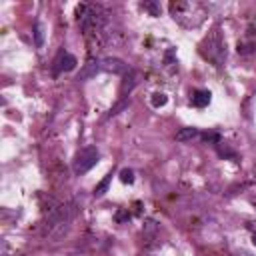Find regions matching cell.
Wrapping results in <instances>:
<instances>
[{
    "label": "cell",
    "instance_id": "277c9868",
    "mask_svg": "<svg viewBox=\"0 0 256 256\" xmlns=\"http://www.w3.org/2000/svg\"><path fill=\"white\" fill-rule=\"evenodd\" d=\"M98 160H100V152H98L96 146H84V148H80L78 154H76V158H74V164H72L74 174H78V176L86 174L88 170H92L98 164Z\"/></svg>",
    "mask_w": 256,
    "mask_h": 256
},
{
    "label": "cell",
    "instance_id": "ac0fdd59",
    "mask_svg": "<svg viewBox=\"0 0 256 256\" xmlns=\"http://www.w3.org/2000/svg\"><path fill=\"white\" fill-rule=\"evenodd\" d=\"M126 106H128V98H122V100L118 102V104H116V106H114V108L108 112V118H110V116H116V114H118L122 108H126Z\"/></svg>",
    "mask_w": 256,
    "mask_h": 256
},
{
    "label": "cell",
    "instance_id": "8992f818",
    "mask_svg": "<svg viewBox=\"0 0 256 256\" xmlns=\"http://www.w3.org/2000/svg\"><path fill=\"white\" fill-rule=\"evenodd\" d=\"M100 68L104 72H110V74H126L128 70V64L122 60V58H116V56H110V58H104L100 60Z\"/></svg>",
    "mask_w": 256,
    "mask_h": 256
},
{
    "label": "cell",
    "instance_id": "ffe728a7",
    "mask_svg": "<svg viewBox=\"0 0 256 256\" xmlns=\"http://www.w3.org/2000/svg\"><path fill=\"white\" fill-rule=\"evenodd\" d=\"M124 218H130V216H128L124 210H118V214H116V220L120 222V220H124Z\"/></svg>",
    "mask_w": 256,
    "mask_h": 256
},
{
    "label": "cell",
    "instance_id": "52a82bcc",
    "mask_svg": "<svg viewBox=\"0 0 256 256\" xmlns=\"http://www.w3.org/2000/svg\"><path fill=\"white\" fill-rule=\"evenodd\" d=\"M140 82V72L136 70H128V74L124 76V80H122V86H120V96L122 98H128V94L132 92V88Z\"/></svg>",
    "mask_w": 256,
    "mask_h": 256
},
{
    "label": "cell",
    "instance_id": "5b68a950",
    "mask_svg": "<svg viewBox=\"0 0 256 256\" xmlns=\"http://www.w3.org/2000/svg\"><path fill=\"white\" fill-rule=\"evenodd\" d=\"M76 64H78V62H76V56L70 54V52H66V50H62V52L56 56V60H54L52 72H54V76H60V74H64V72L74 70Z\"/></svg>",
    "mask_w": 256,
    "mask_h": 256
},
{
    "label": "cell",
    "instance_id": "d6986e66",
    "mask_svg": "<svg viewBox=\"0 0 256 256\" xmlns=\"http://www.w3.org/2000/svg\"><path fill=\"white\" fill-rule=\"evenodd\" d=\"M202 138L206 140V142H214V144H218V142H220V140H218V134H216V132H210V134L206 132V134H204Z\"/></svg>",
    "mask_w": 256,
    "mask_h": 256
},
{
    "label": "cell",
    "instance_id": "44dd1931",
    "mask_svg": "<svg viewBox=\"0 0 256 256\" xmlns=\"http://www.w3.org/2000/svg\"><path fill=\"white\" fill-rule=\"evenodd\" d=\"M252 242H254V244H256V232H254V234H252Z\"/></svg>",
    "mask_w": 256,
    "mask_h": 256
},
{
    "label": "cell",
    "instance_id": "e0dca14e",
    "mask_svg": "<svg viewBox=\"0 0 256 256\" xmlns=\"http://www.w3.org/2000/svg\"><path fill=\"white\" fill-rule=\"evenodd\" d=\"M216 146H218V154H220V156H228V158H236V154H234V152L230 150V148H228L226 144L222 146V142H218Z\"/></svg>",
    "mask_w": 256,
    "mask_h": 256
},
{
    "label": "cell",
    "instance_id": "9c48e42d",
    "mask_svg": "<svg viewBox=\"0 0 256 256\" xmlns=\"http://www.w3.org/2000/svg\"><path fill=\"white\" fill-rule=\"evenodd\" d=\"M190 102H192V106H196V108L208 106V104H210V92H208V90H196V92L192 94Z\"/></svg>",
    "mask_w": 256,
    "mask_h": 256
},
{
    "label": "cell",
    "instance_id": "7402d4cb",
    "mask_svg": "<svg viewBox=\"0 0 256 256\" xmlns=\"http://www.w3.org/2000/svg\"><path fill=\"white\" fill-rule=\"evenodd\" d=\"M254 176H256V166H254Z\"/></svg>",
    "mask_w": 256,
    "mask_h": 256
},
{
    "label": "cell",
    "instance_id": "5bb4252c",
    "mask_svg": "<svg viewBox=\"0 0 256 256\" xmlns=\"http://www.w3.org/2000/svg\"><path fill=\"white\" fill-rule=\"evenodd\" d=\"M120 180H122L124 184H132V182H134V170H130V168L120 170Z\"/></svg>",
    "mask_w": 256,
    "mask_h": 256
},
{
    "label": "cell",
    "instance_id": "2e32d148",
    "mask_svg": "<svg viewBox=\"0 0 256 256\" xmlns=\"http://www.w3.org/2000/svg\"><path fill=\"white\" fill-rule=\"evenodd\" d=\"M142 8L148 10L152 16H160V6L156 2H142Z\"/></svg>",
    "mask_w": 256,
    "mask_h": 256
},
{
    "label": "cell",
    "instance_id": "6da1fadb",
    "mask_svg": "<svg viewBox=\"0 0 256 256\" xmlns=\"http://www.w3.org/2000/svg\"><path fill=\"white\" fill-rule=\"evenodd\" d=\"M76 214H78V204H76L74 200L66 202V204H60L58 208H54L52 212H50L48 216V232L52 238H60L66 230L70 228V222L76 218Z\"/></svg>",
    "mask_w": 256,
    "mask_h": 256
},
{
    "label": "cell",
    "instance_id": "8fae6325",
    "mask_svg": "<svg viewBox=\"0 0 256 256\" xmlns=\"http://www.w3.org/2000/svg\"><path fill=\"white\" fill-rule=\"evenodd\" d=\"M110 182H112V174H106V176L102 178V180L96 184V188H94V196H96V198L104 196L106 190H108V186H110Z\"/></svg>",
    "mask_w": 256,
    "mask_h": 256
},
{
    "label": "cell",
    "instance_id": "ba28073f",
    "mask_svg": "<svg viewBox=\"0 0 256 256\" xmlns=\"http://www.w3.org/2000/svg\"><path fill=\"white\" fill-rule=\"evenodd\" d=\"M100 70H102V68H100V62H98V60H90V62H86L84 68L80 70L78 80H90V78H94V76H96Z\"/></svg>",
    "mask_w": 256,
    "mask_h": 256
},
{
    "label": "cell",
    "instance_id": "7c38bea8",
    "mask_svg": "<svg viewBox=\"0 0 256 256\" xmlns=\"http://www.w3.org/2000/svg\"><path fill=\"white\" fill-rule=\"evenodd\" d=\"M34 40H36V48L44 46V28H42V22L40 20L34 22Z\"/></svg>",
    "mask_w": 256,
    "mask_h": 256
},
{
    "label": "cell",
    "instance_id": "7a4b0ae2",
    "mask_svg": "<svg viewBox=\"0 0 256 256\" xmlns=\"http://www.w3.org/2000/svg\"><path fill=\"white\" fill-rule=\"evenodd\" d=\"M170 14L178 24H182V26L196 28L202 24L204 16H206V8L200 2H172Z\"/></svg>",
    "mask_w": 256,
    "mask_h": 256
},
{
    "label": "cell",
    "instance_id": "9a60e30c",
    "mask_svg": "<svg viewBox=\"0 0 256 256\" xmlns=\"http://www.w3.org/2000/svg\"><path fill=\"white\" fill-rule=\"evenodd\" d=\"M166 102H168V98H166V94H162V92H156L154 96H152V106H154V108L164 106Z\"/></svg>",
    "mask_w": 256,
    "mask_h": 256
},
{
    "label": "cell",
    "instance_id": "4fadbf2b",
    "mask_svg": "<svg viewBox=\"0 0 256 256\" xmlns=\"http://www.w3.org/2000/svg\"><path fill=\"white\" fill-rule=\"evenodd\" d=\"M156 230H158L156 220L148 218V220L144 222V236H146V238H152V236H154V234H156Z\"/></svg>",
    "mask_w": 256,
    "mask_h": 256
},
{
    "label": "cell",
    "instance_id": "30bf717a",
    "mask_svg": "<svg viewBox=\"0 0 256 256\" xmlns=\"http://www.w3.org/2000/svg\"><path fill=\"white\" fill-rule=\"evenodd\" d=\"M198 136H200V132L196 130V128H182V130L176 132V140L178 142H190V140H194Z\"/></svg>",
    "mask_w": 256,
    "mask_h": 256
},
{
    "label": "cell",
    "instance_id": "3957f363",
    "mask_svg": "<svg viewBox=\"0 0 256 256\" xmlns=\"http://www.w3.org/2000/svg\"><path fill=\"white\" fill-rule=\"evenodd\" d=\"M200 50H202L204 58L212 60L216 66H222V62L226 58V44H224V40H222V36H220L218 30H212L206 38H204Z\"/></svg>",
    "mask_w": 256,
    "mask_h": 256
}]
</instances>
